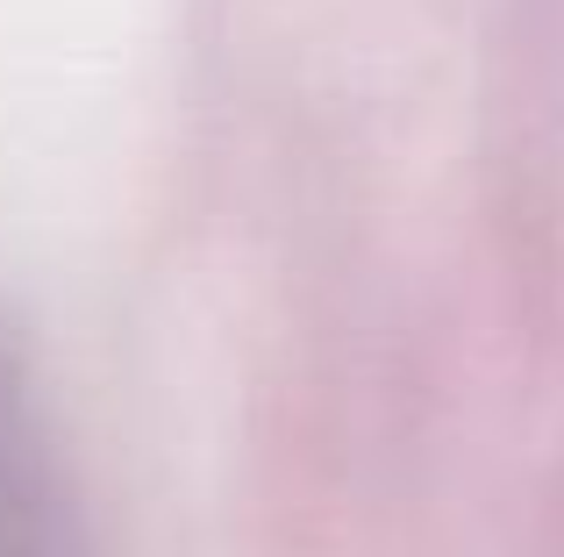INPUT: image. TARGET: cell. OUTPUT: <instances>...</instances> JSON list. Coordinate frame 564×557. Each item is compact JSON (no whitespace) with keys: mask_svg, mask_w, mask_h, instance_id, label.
I'll use <instances>...</instances> for the list:
<instances>
[{"mask_svg":"<svg viewBox=\"0 0 564 557\" xmlns=\"http://www.w3.org/2000/svg\"><path fill=\"white\" fill-rule=\"evenodd\" d=\"M0 557H72L51 472L8 393H0Z\"/></svg>","mask_w":564,"mask_h":557,"instance_id":"cell-1","label":"cell"}]
</instances>
